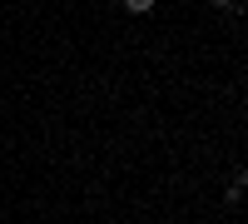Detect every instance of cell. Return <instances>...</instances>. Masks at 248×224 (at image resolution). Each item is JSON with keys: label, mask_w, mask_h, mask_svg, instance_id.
Listing matches in <instances>:
<instances>
[{"label": "cell", "mask_w": 248, "mask_h": 224, "mask_svg": "<svg viewBox=\"0 0 248 224\" xmlns=\"http://www.w3.org/2000/svg\"><path fill=\"white\" fill-rule=\"evenodd\" d=\"M214 5H229V0H214Z\"/></svg>", "instance_id": "7a4b0ae2"}, {"label": "cell", "mask_w": 248, "mask_h": 224, "mask_svg": "<svg viewBox=\"0 0 248 224\" xmlns=\"http://www.w3.org/2000/svg\"><path fill=\"white\" fill-rule=\"evenodd\" d=\"M124 10H129V15H149L154 0H124Z\"/></svg>", "instance_id": "6da1fadb"}]
</instances>
